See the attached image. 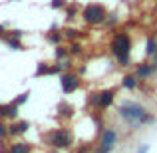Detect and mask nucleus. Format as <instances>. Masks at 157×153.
<instances>
[{
  "label": "nucleus",
  "mask_w": 157,
  "mask_h": 153,
  "mask_svg": "<svg viewBox=\"0 0 157 153\" xmlns=\"http://www.w3.org/2000/svg\"><path fill=\"white\" fill-rule=\"evenodd\" d=\"M119 117L125 123H129L133 129L141 125H149V123L155 121V115H151L149 111L145 109V105H141L139 101H131V100H123L117 107Z\"/></svg>",
  "instance_id": "1"
},
{
  "label": "nucleus",
  "mask_w": 157,
  "mask_h": 153,
  "mask_svg": "<svg viewBox=\"0 0 157 153\" xmlns=\"http://www.w3.org/2000/svg\"><path fill=\"white\" fill-rule=\"evenodd\" d=\"M62 34L66 36V38H70V40H74V38H78L80 36V30H76V28H66Z\"/></svg>",
  "instance_id": "21"
},
{
  "label": "nucleus",
  "mask_w": 157,
  "mask_h": 153,
  "mask_svg": "<svg viewBox=\"0 0 157 153\" xmlns=\"http://www.w3.org/2000/svg\"><path fill=\"white\" fill-rule=\"evenodd\" d=\"M62 38H64V34H62V32H58V30H50V32L46 34V40H48L50 44H56V46H60Z\"/></svg>",
  "instance_id": "15"
},
{
  "label": "nucleus",
  "mask_w": 157,
  "mask_h": 153,
  "mask_svg": "<svg viewBox=\"0 0 157 153\" xmlns=\"http://www.w3.org/2000/svg\"><path fill=\"white\" fill-rule=\"evenodd\" d=\"M115 143H117V131H115L111 125H107V127L101 129L100 143H98V147H96L94 153H111L115 149Z\"/></svg>",
  "instance_id": "5"
},
{
  "label": "nucleus",
  "mask_w": 157,
  "mask_h": 153,
  "mask_svg": "<svg viewBox=\"0 0 157 153\" xmlns=\"http://www.w3.org/2000/svg\"><path fill=\"white\" fill-rule=\"evenodd\" d=\"M68 52L72 54V56H80V54L84 52V46H82L80 42H76V40H72V42H70V48H68Z\"/></svg>",
  "instance_id": "17"
},
{
  "label": "nucleus",
  "mask_w": 157,
  "mask_h": 153,
  "mask_svg": "<svg viewBox=\"0 0 157 153\" xmlns=\"http://www.w3.org/2000/svg\"><path fill=\"white\" fill-rule=\"evenodd\" d=\"M115 90L113 88H105V90H101L100 92V105H98V111H105L107 107H111L113 105V101H115Z\"/></svg>",
  "instance_id": "7"
},
{
  "label": "nucleus",
  "mask_w": 157,
  "mask_h": 153,
  "mask_svg": "<svg viewBox=\"0 0 157 153\" xmlns=\"http://www.w3.org/2000/svg\"><path fill=\"white\" fill-rule=\"evenodd\" d=\"M109 52L115 56L117 64L129 66V62H131V38H129V34H127L125 30L117 32V34L111 38V42H109Z\"/></svg>",
  "instance_id": "2"
},
{
  "label": "nucleus",
  "mask_w": 157,
  "mask_h": 153,
  "mask_svg": "<svg viewBox=\"0 0 157 153\" xmlns=\"http://www.w3.org/2000/svg\"><path fill=\"white\" fill-rule=\"evenodd\" d=\"M44 141L54 149H70L74 145V133L66 127H56L44 135Z\"/></svg>",
  "instance_id": "3"
},
{
  "label": "nucleus",
  "mask_w": 157,
  "mask_h": 153,
  "mask_svg": "<svg viewBox=\"0 0 157 153\" xmlns=\"http://www.w3.org/2000/svg\"><path fill=\"white\" fill-rule=\"evenodd\" d=\"M145 56H147V58H153V56H157V40H155V36H147Z\"/></svg>",
  "instance_id": "13"
},
{
  "label": "nucleus",
  "mask_w": 157,
  "mask_h": 153,
  "mask_svg": "<svg viewBox=\"0 0 157 153\" xmlns=\"http://www.w3.org/2000/svg\"><path fill=\"white\" fill-rule=\"evenodd\" d=\"M155 8H157V4H155Z\"/></svg>",
  "instance_id": "30"
},
{
  "label": "nucleus",
  "mask_w": 157,
  "mask_h": 153,
  "mask_svg": "<svg viewBox=\"0 0 157 153\" xmlns=\"http://www.w3.org/2000/svg\"><path fill=\"white\" fill-rule=\"evenodd\" d=\"M68 48H64V46H56V58H58V60H66V58H68Z\"/></svg>",
  "instance_id": "20"
},
{
  "label": "nucleus",
  "mask_w": 157,
  "mask_h": 153,
  "mask_svg": "<svg viewBox=\"0 0 157 153\" xmlns=\"http://www.w3.org/2000/svg\"><path fill=\"white\" fill-rule=\"evenodd\" d=\"M30 129V123L26 121V119H16V121H12V123H8V135H12V137H16V135H22V133H26V131Z\"/></svg>",
  "instance_id": "10"
},
{
  "label": "nucleus",
  "mask_w": 157,
  "mask_h": 153,
  "mask_svg": "<svg viewBox=\"0 0 157 153\" xmlns=\"http://www.w3.org/2000/svg\"><path fill=\"white\" fill-rule=\"evenodd\" d=\"M8 153H32V145L28 141H14L8 147Z\"/></svg>",
  "instance_id": "11"
},
{
  "label": "nucleus",
  "mask_w": 157,
  "mask_h": 153,
  "mask_svg": "<svg viewBox=\"0 0 157 153\" xmlns=\"http://www.w3.org/2000/svg\"><path fill=\"white\" fill-rule=\"evenodd\" d=\"M155 34H157V20H155Z\"/></svg>",
  "instance_id": "29"
},
{
  "label": "nucleus",
  "mask_w": 157,
  "mask_h": 153,
  "mask_svg": "<svg viewBox=\"0 0 157 153\" xmlns=\"http://www.w3.org/2000/svg\"><path fill=\"white\" fill-rule=\"evenodd\" d=\"M58 115L60 117H72L74 115V105L68 101H60L58 103Z\"/></svg>",
  "instance_id": "12"
},
{
  "label": "nucleus",
  "mask_w": 157,
  "mask_h": 153,
  "mask_svg": "<svg viewBox=\"0 0 157 153\" xmlns=\"http://www.w3.org/2000/svg\"><path fill=\"white\" fill-rule=\"evenodd\" d=\"M28 98H30V92H24V94H20L18 98H14V100H12V101H14L16 105L20 107V105H24V103L28 101Z\"/></svg>",
  "instance_id": "19"
},
{
  "label": "nucleus",
  "mask_w": 157,
  "mask_h": 153,
  "mask_svg": "<svg viewBox=\"0 0 157 153\" xmlns=\"http://www.w3.org/2000/svg\"><path fill=\"white\" fill-rule=\"evenodd\" d=\"M76 6H68V8H66V14H68V18L70 20H72V18H76Z\"/></svg>",
  "instance_id": "24"
},
{
  "label": "nucleus",
  "mask_w": 157,
  "mask_h": 153,
  "mask_svg": "<svg viewBox=\"0 0 157 153\" xmlns=\"http://www.w3.org/2000/svg\"><path fill=\"white\" fill-rule=\"evenodd\" d=\"M82 18H84L88 24L96 26V24L105 22V18H107V10H105L104 4L92 2V4H88V6L84 8V12H82Z\"/></svg>",
  "instance_id": "4"
},
{
  "label": "nucleus",
  "mask_w": 157,
  "mask_h": 153,
  "mask_svg": "<svg viewBox=\"0 0 157 153\" xmlns=\"http://www.w3.org/2000/svg\"><path fill=\"white\" fill-rule=\"evenodd\" d=\"M18 109H20V107L16 105L14 101L0 103V119H12V121H16V117H18Z\"/></svg>",
  "instance_id": "8"
},
{
  "label": "nucleus",
  "mask_w": 157,
  "mask_h": 153,
  "mask_svg": "<svg viewBox=\"0 0 157 153\" xmlns=\"http://www.w3.org/2000/svg\"><path fill=\"white\" fill-rule=\"evenodd\" d=\"M50 6L54 8V10H58V8H66V6H68V2H66V0H52Z\"/></svg>",
  "instance_id": "23"
},
{
  "label": "nucleus",
  "mask_w": 157,
  "mask_h": 153,
  "mask_svg": "<svg viewBox=\"0 0 157 153\" xmlns=\"http://www.w3.org/2000/svg\"><path fill=\"white\" fill-rule=\"evenodd\" d=\"M36 78H42V76H50V64H46V62H40L38 68H36Z\"/></svg>",
  "instance_id": "16"
},
{
  "label": "nucleus",
  "mask_w": 157,
  "mask_h": 153,
  "mask_svg": "<svg viewBox=\"0 0 157 153\" xmlns=\"http://www.w3.org/2000/svg\"><path fill=\"white\" fill-rule=\"evenodd\" d=\"M88 101H90V105L98 111V105H100V92H92L88 96Z\"/></svg>",
  "instance_id": "18"
},
{
  "label": "nucleus",
  "mask_w": 157,
  "mask_h": 153,
  "mask_svg": "<svg viewBox=\"0 0 157 153\" xmlns=\"http://www.w3.org/2000/svg\"><path fill=\"white\" fill-rule=\"evenodd\" d=\"M139 84H141V80H139L135 74H123L121 80H119V86H121L123 90H127V92H135V90L139 88Z\"/></svg>",
  "instance_id": "9"
},
{
  "label": "nucleus",
  "mask_w": 157,
  "mask_h": 153,
  "mask_svg": "<svg viewBox=\"0 0 157 153\" xmlns=\"http://www.w3.org/2000/svg\"><path fill=\"white\" fill-rule=\"evenodd\" d=\"M60 86H62V92L68 96V94H74L80 88L82 80H80V76L74 74V72H62L60 74Z\"/></svg>",
  "instance_id": "6"
},
{
  "label": "nucleus",
  "mask_w": 157,
  "mask_h": 153,
  "mask_svg": "<svg viewBox=\"0 0 157 153\" xmlns=\"http://www.w3.org/2000/svg\"><path fill=\"white\" fill-rule=\"evenodd\" d=\"M4 42L8 44V46L12 48V50H24V44L20 42V38H12V36H8V34H4Z\"/></svg>",
  "instance_id": "14"
},
{
  "label": "nucleus",
  "mask_w": 157,
  "mask_h": 153,
  "mask_svg": "<svg viewBox=\"0 0 157 153\" xmlns=\"http://www.w3.org/2000/svg\"><path fill=\"white\" fill-rule=\"evenodd\" d=\"M0 153H8V149H2V147H0Z\"/></svg>",
  "instance_id": "28"
},
{
  "label": "nucleus",
  "mask_w": 157,
  "mask_h": 153,
  "mask_svg": "<svg viewBox=\"0 0 157 153\" xmlns=\"http://www.w3.org/2000/svg\"><path fill=\"white\" fill-rule=\"evenodd\" d=\"M135 153H149V145H147V143H141V145L137 147V151Z\"/></svg>",
  "instance_id": "26"
},
{
  "label": "nucleus",
  "mask_w": 157,
  "mask_h": 153,
  "mask_svg": "<svg viewBox=\"0 0 157 153\" xmlns=\"http://www.w3.org/2000/svg\"><path fill=\"white\" fill-rule=\"evenodd\" d=\"M4 34H6V28H4L2 24H0V38H4Z\"/></svg>",
  "instance_id": "27"
},
{
  "label": "nucleus",
  "mask_w": 157,
  "mask_h": 153,
  "mask_svg": "<svg viewBox=\"0 0 157 153\" xmlns=\"http://www.w3.org/2000/svg\"><path fill=\"white\" fill-rule=\"evenodd\" d=\"M6 34H8V32H6ZM8 36H12V38H22L24 32L22 30H10V34H8Z\"/></svg>",
  "instance_id": "25"
},
{
  "label": "nucleus",
  "mask_w": 157,
  "mask_h": 153,
  "mask_svg": "<svg viewBox=\"0 0 157 153\" xmlns=\"http://www.w3.org/2000/svg\"><path fill=\"white\" fill-rule=\"evenodd\" d=\"M8 137V123L4 119H0V139H6Z\"/></svg>",
  "instance_id": "22"
}]
</instances>
